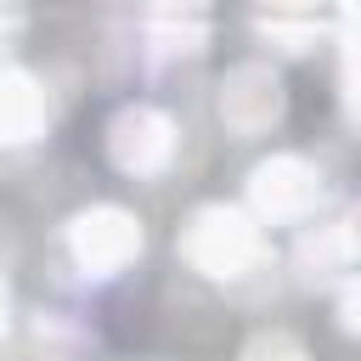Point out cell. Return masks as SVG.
I'll return each instance as SVG.
<instances>
[{"mask_svg": "<svg viewBox=\"0 0 361 361\" xmlns=\"http://www.w3.org/2000/svg\"><path fill=\"white\" fill-rule=\"evenodd\" d=\"M180 254H186L192 271H203L214 282H237V276H248L259 265L265 248H259V226L243 209L203 203V209H192V220L180 231Z\"/></svg>", "mask_w": 361, "mask_h": 361, "instance_id": "1", "label": "cell"}, {"mask_svg": "<svg viewBox=\"0 0 361 361\" xmlns=\"http://www.w3.org/2000/svg\"><path fill=\"white\" fill-rule=\"evenodd\" d=\"M68 254L85 276H118L135 254H141V220L118 203H96L85 214H73L68 226Z\"/></svg>", "mask_w": 361, "mask_h": 361, "instance_id": "2", "label": "cell"}, {"mask_svg": "<svg viewBox=\"0 0 361 361\" xmlns=\"http://www.w3.org/2000/svg\"><path fill=\"white\" fill-rule=\"evenodd\" d=\"M107 158L118 175H158L169 158H175V118L164 107H147V102H130L107 118Z\"/></svg>", "mask_w": 361, "mask_h": 361, "instance_id": "3", "label": "cell"}, {"mask_svg": "<svg viewBox=\"0 0 361 361\" xmlns=\"http://www.w3.org/2000/svg\"><path fill=\"white\" fill-rule=\"evenodd\" d=\"M327 180L305 152H271L254 175H248V203L259 220H305L322 203Z\"/></svg>", "mask_w": 361, "mask_h": 361, "instance_id": "4", "label": "cell"}, {"mask_svg": "<svg viewBox=\"0 0 361 361\" xmlns=\"http://www.w3.org/2000/svg\"><path fill=\"white\" fill-rule=\"evenodd\" d=\"M282 107H288V90L265 62H237L220 79V124L231 135H265L282 118Z\"/></svg>", "mask_w": 361, "mask_h": 361, "instance_id": "5", "label": "cell"}, {"mask_svg": "<svg viewBox=\"0 0 361 361\" xmlns=\"http://www.w3.org/2000/svg\"><path fill=\"white\" fill-rule=\"evenodd\" d=\"M45 118L51 102L39 79L23 68H0V147H28L34 135H45Z\"/></svg>", "mask_w": 361, "mask_h": 361, "instance_id": "6", "label": "cell"}, {"mask_svg": "<svg viewBox=\"0 0 361 361\" xmlns=\"http://www.w3.org/2000/svg\"><path fill=\"white\" fill-rule=\"evenodd\" d=\"M355 254H361V209H344L338 220L305 231V243H299V276L305 282H322L333 271H350Z\"/></svg>", "mask_w": 361, "mask_h": 361, "instance_id": "7", "label": "cell"}, {"mask_svg": "<svg viewBox=\"0 0 361 361\" xmlns=\"http://www.w3.org/2000/svg\"><path fill=\"white\" fill-rule=\"evenodd\" d=\"M203 39H209V11L203 6H152L147 11V56L152 62L197 56Z\"/></svg>", "mask_w": 361, "mask_h": 361, "instance_id": "8", "label": "cell"}, {"mask_svg": "<svg viewBox=\"0 0 361 361\" xmlns=\"http://www.w3.org/2000/svg\"><path fill=\"white\" fill-rule=\"evenodd\" d=\"M344 107L361 124V11L344 17Z\"/></svg>", "mask_w": 361, "mask_h": 361, "instance_id": "9", "label": "cell"}, {"mask_svg": "<svg viewBox=\"0 0 361 361\" xmlns=\"http://www.w3.org/2000/svg\"><path fill=\"white\" fill-rule=\"evenodd\" d=\"M316 17H288V11H265L259 17V34H271V39H282L288 51H305L310 39H316Z\"/></svg>", "mask_w": 361, "mask_h": 361, "instance_id": "10", "label": "cell"}, {"mask_svg": "<svg viewBox=\"0 0 361 361\" xmlns=\"http://www.w3.org/2000/svg\"><path fill=\"white\" fill-rule=\"evenodd\" d=\"M243 361H305V350H299L288 333H259V338L243 350Z\"/></svg>", "mask_w": 361, "mask_h": 361, "instance_id": "11", "label": "cell"}, {"mask_svg": "<svg viewBox=\"0 0 361 361\" xmlns=\"http://www.w3.org/2000/svg\"><path fill=\"white\" fill-rule=\"evenodd\" d=\"M338 316H344L350 333H361V276H350V288H344V299H338Z\"/></svg>", "mask_w": 361, "mask_h": 361, "instance_id": "12", "label": "cell"}, {"mask_svg": "<svg viewBox=\"0 0 361 361\" xmlns=\"http://www.w3.org/2000/svg\"><path fill=\"white\" fill-rule=\"evenodd\" d=\"M6 327H11V293H6V282H0V338H6Z\"/></svg>", "mask_w": 361, "mask_h": 361, "instance_id": "13", "label": "cell"}, {"mask_svg": "<svg viewBox=\"0 0 361 361\" xmlns=\"http://www.w3.org/2000/svg\"><path fill=\"white\" fill-rule=\"evenodd\" d=\"M11 28H17V17H11V11H0V39H6Z\"/></svg>", "mask_w": 361, "mask_h": 361, "instance_id": "14", "label": "cell"}]
</instances>
